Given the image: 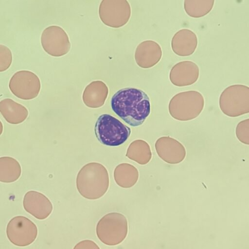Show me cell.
I'll return each mask as SVG.
<instances>
[{"label": "cell", "instance_id": "cell-1", "mask_svg": "<svg viewBox=\"0 0 249 249\" xmlns=\"http://www.w3.org/2000/svg\"><path fill=\"white\" fill-rule=\"evenodd\" d=\"M113 112L133 127L142 125L150 115L149 96L141 89L125 88L118 90L110 100Z\"/></svg>", "mask_w": 249, "mask_h": 249}, {"label": "cell", "instance_id": "cell-2", "mask_svg": "<svg viewBox=\"0 0 249 249\" xmlns=\"http://www.w3.org/2000/svg\"><path fill=\"white\" fill-rule=\"evenodd\" d=\"M109 176L106 167L97 162L84 165L76 178L79 193L89 199H97L103 196L109 187Z\"/></svg>", "mask_w": 249, "mask_h": 249}, {"label": "cell", "instance_id": "cell-3", "mask_svg": "<svg viewBox=\"0 0 249 249\" xmlns=\"http://www.w3.org/2000/svg\"><path fill=\"white\" fill-rule=\"evenodd\" d=\"M204 107V99L201 93L196 90L177 93L170 100L168 110L170 115L179 121H189L196 118Z\"/></svg>", "mask_w": 249, "mask_h": 249}, {"label": "cell", "instance_id": "cell-4", "mask_svg": "<svg viewBox=\"0 0 249 249\" xmlns=\"http://www.w3.org/2000/svg\"><path fill=\"white\" fill-rule=\"evenodd\" d=\"M94 131L99 142L109 146L122 144L128 139L131 132L129 127L108 114H102L98 118Z\"/></svg>", "mask_w": 249, "mask_h": 249}, {"label": "cell", "instance_id": "cell-5", "mask_svg": "<svg viewBox=\"0 0 249 249\" xmlns=\"http://www.w3.org/2000/svg\"><path fill=\"white\" fill-rule=\"evenodd\" d=\"M96 234L99 240L108 246L122 243L128 232L126 218L122 213L113 212L103 216L98 222Z\"/></svg>", "mask_w": 249, "mask_h": 249}, {"label": "cell", "instance_id": "cell-6", "mask_svg": "<svg viewBox=\"0 0 249 249\" xmlns=\"http://www.w3.org/2000/svg\"><path fill=\"white\" fill-rule=\"evenodd\" d=\"M219 107L228 116L238 117L249 112V88L243 85L230 86L219 97Z\"/></svg>", "mask_w": 249, "mask_h": 249}, {"label": "cell", "instance_id": "cell-7", "mask_svg": "<svg viewBox=\"0 0 249 249\" xmlns=\"http://www.w3.org/2000/svg\"><path fill=\"white\" fill-rule=\"evenodd\" d=\"M9 88L17 97L30 100L36 97L40 90L41 83L38 76L28 70L16 72L9 82Z\"/></svg>", "mask_w": 249, "mask_h": 249}, {"label": "cell", "instance_id": "cell-8", "mask_svg": "<svg viewBox=\"0 0 249 249\" xmlns=\"http://www.w3.org/2000/svg\"><path fill=\"white\" fill-rule=\"evenodd\" d=\"M6 233L10 241L16 246L25 247L32 243L37 235L36 225L23 216H17L9 222Z\"/></svg>", "mask_w": 249, "mask_h": 249}, {"label": "cell", "instance_id": "cell-9", "mask_svg": "<svg viewBox=\"0 0 249 249\" xmlns=\"http://www.w3.org/2000/svg\"><path fill=\"white\" fill-rule=\"evenodd\" d=\"M44 50L53 56L65 55L70 49V42L66 32L61 27L52 25L46 28L41 36Z\"/></svg>", "mask_w": 249, "mask_h": 249}, {"label": "cell", "instance_id": "cell-10", "mask_svg": "<svg viewBox=\"0 0 249 249\" xmlns=\"http://www.w3.org/2000/svg\"><path fill=\"white\" fill-rule=\"evenodd\" d=\"M155 147L159 157L169 164H178L182 161L186 155L183 145L169 136L159 138Z\"/></svg>", "mask_w": 249, "mask_h": 249}, {"label": "cell", "instance_id": "cell-11", "mask_svg": "<svg viewBox=\"0 0 249 249\" xmlns=\"http://www.w3.org/2000/svg\"><path fill=\"white\" fill-rule=\"evenodd\" d=\"M199 75L198 66L191 61H183L175 64L171 69L169 79L177 87H185L194 84Z\"/></svg>", "mask_w": 249, "mask_h": 249}, {"label": "cell", "instance_id": "cell-12", "mask_svg": "<svg viewBox=\"0 0 249 249\" xmlns=\"http://www.w3.org/2000/svg\"><path fill=\"white\" fill-rule=\"evenodd\" d=\"M162 52L160 46L153 40L142 41L137 46L135 58L141 68L148 69L156 65L161 59Z\"/></svg>", "mask_w": 249, "mask_h": 249}, {"label": "cell", "instance_id": "cell-13", "mask_svg": "<svg viewBox=\"0 0 249 249\" xmlns=\"http://www.w3.org/2000/svg\"><path fill=\"white\" fill-rule=\"evenodd\" d=\"M25 210L38 219L47 218L53 210V205L49 199L37 192L29 193L23 200Z\"/></svg>", "mask_w": 249, "mask_h": 249}, {"label": "cell", "instance_id": "cell-14", "mask_svg": "<svg viewBox=\"0 0 249 249\" xmlns=\"http://www.w3.org/2000/svg\"><path fill=\"white\" fill-rule=\"evenodd\" d=\"M198 44L197 37L192 30L182 29L173 36L171 47L174 53L180 56H187L196 51Z\"/></svg>", "mask_w": 249, "mask_h": 249}, {"label": "cell", "instance_id": "cell-15", "mask_svg": "<svg viewBox=\"0 0 249 249\" xmlns=\"http://www.w3.org/2000/svg\"><path fill=\"white\" fill-rule=\"evenodd\" d=\"M108 92V88L103 82L92 81L86 87L83 92V102L90 108L100 107L104 104Z\"/></svg>", "mask_w": 249, "mask_h": 249}, {"label": "cell", "instance_id": "cell-16", "mask_svg": "<svg viewBox=\"0 0 249 249\" xmlns=\"http://www.w3.org/2000/svg\"><path fill=\"white\" fill-rule=\"evenodd\" d=\"M114 179L121 187L128 188L133 186L139 178L137 169L129 163H121L114 170Z\"/></svg>", "mask_w": 249, "mask_h": 249}, {"label": "cell", "instance_id": "cell-17", "mask_svg": "<svg viewBox=\"0 0 249 249\" xmlns=\"http://www.w3.org/2000/svg\"><path fill=\"white\" fill-rule=\"evenodd\" d=\"M126 156L140 164L144 165L151 160L152 152L146 142L136 140L130 144Z\"/></svg>", "mask_w": 249, "mask_h": 249}, {"label": "cell", "instance_id": "cell-18", "mask_svg": "<svg viewBox=\"0 0 249 249\" xmlns=\"http://www.w3.org/2000/svg\"><path fill=\"white\" fill-rule=\"evenodd\" d=\"M214 3V0H184V8L190 17L198 18L208 14Z\"/></svg>", "mask_w": 249, "mask_h": 249}, {"label": "cell", "instance_id": "cell-19", "mask_svg": "<svg viewBox=\"0 0 249 249\" xmlns=\"http://www.w3.org/2000/svg\"><path fill=\"white\" fill-rule=\"evenodd\" d=\"M0 111L6 116H25L28 113L25 107L10 98H4L0 101Z\"/></svg>", "mask_w": 249, "mask_h": 249}, {"label": "cell", "instance_id": "cell-20", "mask_svg": "<svg viewBox=\"0 0 249 249\" xmlns=\"http://www.w3.org/2000/svg\"><path fill=\"white\" fill-rule=\"evenodd\" d=\"M12 60L11 50L7 46L0 44V72L7 70L11 66Z\"/></svg>", "mask_w": 249, "mask_h": 249}, {"label": "cell", "instance_id": "cell-21", "mask_svg": "<svg viewBox=\"0 0 249 249\" xmlns=\"http://www.w3.org/2000/svg\"><path fill=\"white\" fill-rule=\"evenodd\" d=\"M249 119L240 122L236 126L235 134L237 139L242 143L249 144Z\"/></svg>", "mask_w": 249, "mask_h": 249}, {"label": "cell", "instance_id": "cell-22", "mask_svg": "<svg viewBox=\"0 0 249 249\" xmlns=\"http://www.w3.org/2000/svg\"><path fill=\"white\" fill-rule=\"evenodd\" d=\"M73 249H100L94 242L90 240H84L78 243Z\"/></svg>", "mask_w": 249, "mask_h": 249}]
</instances>
